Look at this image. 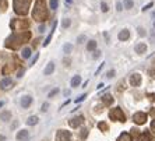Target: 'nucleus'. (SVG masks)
Listing matches in <instances>:
<instances>
[{
  "label": "nucleus",
  "instance_id": "nucleus-1",
  "mask_svg": "<svg viewBox=\"0 0 155 141\" xmlns=\"http://www.w3.org/2000/svg\"><path fill=\"white\" fill-rule=\"evenodd\" d=\"M31 0H14V10L18 14H25L28 11V4Z\"/></svg>",
  "mask_w": 155,
  "mask_h": 141
},
{
  "label": "nucleus",
  "instance_id": "nucleus-2",
  "mask_svg": "<svg viewBox=\"0 0 155 141\" xmlns=\"http://www.w3.org/2000/svg\"><path fill=\"white\" fill-rule=\"evenodd\" d=\"M46 11L42 8V6H41V3H38V6L35 7V10H34V17H35V20H38V21H42V20H45L46 18Z\"/></svg>",
  "mask_w": 155,
  "mask_h": 141
},
{
  "label": "nucleus",
  "instance_id": "nucleus-3",
  "mask_svg": "<svg viewBox=\"0 0 155 141\" xmlns=\"http://www.w3.org/2000/svg\"><path fill=\"white\" fill-rule=\"evenodd\" d=\"M110 119H113V120H120V122H124V113L122 112V109L120 108H115L110 112Z\"/></svg>",
  "mask_w": 155,
  "mask_h": 141
},
{
  "label": "nucleus",
  "instance_id": "nucleus-4",
  "mask_svg": "<svg viewBox=\"0 0 155 141\" xmlns=\"http://www.w3.org/2000/svg\"><path fill=\"white\" fill-rule=\"evenodd\" d=\"M133 120H134V123H137V124H144L147 122V115L143 112H138L133 116Z\"/></svg>",
  "mask_w": 155,
  "mask_h": 141
},
{
  "label": "nucleus",
  "instance_id": "nucleus-5",
  "mask_svg": "<svg viewBox=\"0 0 155 141\" xmlns=\"http://www.w3.org/2000/svg\"><path fill=\"white\" fill-rule=\"evenodd\" d=\"M70 138V133L66 130H59L56 134V141H69Z\"/></svg>",
  "mask_w": 155,
  "mask_h": 141
},
{
  "label": "nucleus",
  "instance_id": "nucleus-6",
  "mask_svg": "<svg viewBox=\"0 0 155 141\" xmlns=\"http://www.w3.org/2000/svg\"><path fill=\"white\" fill-rule=\"evenodd\" d=\"M83 122H84V117H83V116H77V117H73L69 123H70V126H71V127H78L80 124L83 123Z\"/></svg>",
  "mask_w": 155,
  "mask_h": 141
},
{
  "label": "nucleus",
  "instance_id": "nucleus-7",
  "mask_svg": "<svg viewBox=\"0 0 155 141\" xmlns=\"http://www.w3.org/2000/svg\"><path fill=\"white\" fill-rule=\"evenodd\" d=\"M140 83H141V77H140V74H133V76L130 77V84L131 85H140Z\"/></svg>",
  "mask_w": 155,
  "mask_h": 141
},
{
  "label": "nucleus",
  "instance_id": "nucleus-8",
  "mask_svg": "<svg viewBox=\"0 0 155 141\" xmlns=\"http://www.w3.org/2000/svg\"><path fill=\"white\" fill-rule=\"evenodd\" d=\"M11 84H13L11 78H4V80H2V81H0V87L3 88V90H7Z\"/></svg>",
  "mask_w": 155,
  "mask_h": 141
},
{
  "label": "nucleus",
  "instance_id": "nucleus-9",
  "mask_svg": "<svg viewBox=\"0 0 155 141\" xmlns=\"http://www.w3.org/2000/svg\"><path fill=\"white\" fill-rule=\"evenodd\" d=\"M31 102H32V98H31V97H22L21 106H22V108H28V106L31 105Z\"/></svg>",
  "mask_w": 155,
  "mask_h": 141
},
{
  "label": "nucleus",
  "instance_id": "nucleus-10",
  "mask_svg": "<svg viewBox=\"0 0 155 141\" xmlns=\"http://www.w3.org/2000/svg\"><path fill=\"white\" fill-rule=\"evenodd\" d=\"M129 36H130L129 29H123L122 32L119 34V39L120 41H126V39H129Z\"/></svg>",
  "mask_w": 155,
  "mask_h": 141
},
{
  "label": "nucleus",
  "instance_id": "nucleus-11",
  "mask_svg": "<svg viewBox=\"0 0 155 141\" xmlns=\"http://www.w3.org/2000/svg\"><path fill=\"white\" fill-rule=\"evenodd\" d=\"M17 138H18L20 141H21V140L25 141L27 138H28V133H27V130H21V131H20V133L17 134Z\"/></svg>",
  "mask_w": 155,
  "mask_h": 141
},
{
  "label": "nucleus",
  "instance_id": "nucleus-12",
  "mask_svg": "<svg viewBox=\"0 0 155 141\" xmlns=\"http://www.w3.org/2000/svg\"><path fill=\"white\" fill-rule=\"evenodd\" d=\"M53 70H54V64L53 63H49V64L46 66V69H45V76H49V74H52L53 73Z\"/></svg>",
  "mask_w": 155,
  "mask_h": 141
},
{
  "label": "nucleus",
  "instance_id": "nucleus-13",
  "mask_svg": "<svg viewBox=\"0 0 155 141\" xmlns=\"http://www.w3.org/2000/svg\"><path fill=\"white\" fill-rule=\"evenodd\" d=\"M145 51H147V46H145L144 44H138L137 46H136V52H137V53H144Z\"/></svg>",
  "mask_w": 155,
  "mask_h": 141
},
{
  "label": "nucleus",
  "instance_id": "nucleus-14",
  "mask_svg": "<svg viewBox=\"0 0 155 141\" xmlns=\"http://www.w3.org/2000/svg\"><path fill=\"white\" fill-rule=\"evenodd\" d=\"M138 141H151L150 133H144V134H141V136H138Z\"/></svg>",
  "mask_w": 155,
  "mask_h": 141
},
{
  "label": "nucleus",
  "instance_id": "nucleus-15",
  "mask_svg": "<svg viewBox=\"0 0 155 141\" xmlns=\"http://www.w3.org/2000/svg\"><path fill=\"white\" fill-rule=\"evenodd\" d=\"M80 83H81V78H80V76L73 77V80H71V87H78Z\"/></svg>",
  "mask_w": 155,
  "mask_h": 141
},
{
  "label": "nucleus",
  "instance_id": "nucleus-16",
  "mask_svg": "<svg viewBox=\"0 0 155 141\" xmlns=\"http://www.w3.org/2000/svg\"><path fill=\"white\" fill-rule=\"evenodd\" d=\"M117 141H131V136H130L129 133H123Z\"/></svg>",
  "mask_w": 155,
  "mask_h": 141
},
{
  "label": "nucleus",
  "instance_id": "nucleus-17",
  "mask_svg": "<svg viewBox=\"0 0 155 141\" xmlns=\"http://www.w3.org/2000/svg\"><path fill=\"white\" fill-rule=\"evenodd\" d=\"M21 56H22V59H28L29 56H31V49H28V48H25V49H22Z\"/></svg>",
  "mask_w": 155,
  "mask_h": 141
},
{
  "label": "nucleus",
  "instance_id": "nucleus-18",
  "mask_svg": "<svg viewBox=\"0 0 155 141\" xmlns=\"http://www.w3.org/2000/svg\"><path fill=\"white\" fill-rule=\"evenodd\" d=\"M102 99H104L105 105H110V103L113 102V98L110 97V95H104V98H102Z\"/></svg>",
  "mask_w": 155,
  "mask_h": 141
},
{
  "label": "nucleus",
  "instance_id": "nucleus-19",
  "mask_svg": "<svg viewBox=\"0 0 155 141\" xmlns=\"http://www.w3.org/2000/svg\"><path fill=\"white\" fill-rule=\"evenodd\" d=\"M27 123H28L29 126H32V124H36V123H38V117H36V116H31V117L27 120Z\"/></svg>",
  "mask_w": 155,
  "mask_h": 141
},
{
  "label": "nucleus",
  "instance_id": "nucleus-20",
  "mask_svg": "<svg viewBox=\"0 0 155 141\" xmlns=\"http://www.w3.org/2000/svg\"><path fill=\"white\" fill-rule=\"evenodd\" d=\"M63 51H64L66 53H70V52L73 51V45L71 44H64V46H63Z\"/></svg>",
  "mask_w": 155,
  "mask_h": 141
},
{
  "label": "nucleus",
  "instance_id": "nucleus-21",
  "mask_svg": "<svg viewBox=\"0 0 155 141\" xmlns=\"http://www.w3.org/2000/svg\"><path fill=\"white\" fill-rule=\"evenodd\" d=\"M95 46H97V42H95V41H90V44L87 45V49H88V51H94Z\"/></svg>",
  "mask_w": 155,
  "mask_h": 141
},
{
  "label": "nucleus",
  "instance_id": "nucleus-22",
  "mask_svg": "<svg viewBox=\"0 0 155 141\" xmlns=\"http://www.w3.org/2000/svg\"><path fill=\"white\" fill-rule=\"evenodd\" d=\"M124 7H126V8H131V7H133V0H124Z\"/></svg>",
  "mask_w": 155,
  "mask_h": 141
},
{
  "label": "nucleus",
  "instance_id": "nucleus-23",
  "mask_svg": "<svg viewBox=\"0 0 155 141\" xmlns=\"http://www.w3.org/2000/svg\"><path fill=\"white\" fill-rule=\"evenodd\" d=\"M51 8H53V10L58 8V0H51Z\"/></svg>",
  "mask_w": 155,
  "mask_h": 141
},
{
  "label": "nucleus",
  "instance_id": "nucleus-24",
  "mask_svg": "<svg viewBox=\"0 0 155 141\" xmlns=\"http://www.w3.org/2000/svg\"><path fill=\"white\" fill-rule=\"evenodd\" d=\"M58 92H59V88H54V90H52L51 92H49V95H48V97L52 98V97H54V95L58 94Z\"/></svg>",
  "mask_w": 155,
  "mask_h": 141
},
{
  "label": "nucleus",
  "instance_id": "nucleus-25",
  "mask_svg": "<svg viewBox=\"0 0 155 141\" xmlns=\"http://www.w3.org/2000/svg\"><path fill=\"white\" fill-rule=\"evenodd\" d=\"M99 129H102L104 131H105V130H108V124L102 122V123H99Z\"/></svg>",
  "mask_w": 155,
  "mask_h": 141
},
{
  "label": "nucleus",
  "instance_id": "nucleus-26",
  "mask_svg": "<svg viewBox=\"0 0 155 141\" xmlns=\"http://www.w3.org/2000/svg\"><path fill=\"white\" fill-rule=\"evenodd\" d=\"M8 117H10V113L8 112H4L3 115H2V119L3 120H8Z\"/></svg>",
  "mask_w": 155,
  "mask_h": 141
},
{
  "label": "nucleus",
  "instance_id": "nucleus-27",
  "mask_svg": "<svg viewBox=\"0 0 155 141\" xmlns=\"http://www.w3.org/2000/svg\"><path fill=\"white\" fill-rule=\"evenodd\" d=\"M69 25H70V20H64V21H63V27H64V28H67Z\"/></svg>",
  "mask_w": 155,
  "mask_h": 141
},
{
  "label": "nucleus",
  "instance_id": "nucleus-28",
  "mask_svg": "<svg viewBox=\"0 0 155 141\" xmlns=\"http://www.w3.org/2000/svg\"><path fill=\"white\" fill-rule=\"evenodd\" d=\"M101 7H102V11H108V4L102 3V4H101Z\"/></svg>",
  "mask_w": 155,
  "mask_h": 141
},
{
  "label": "nucleus",
  "instance_id": "nucleus-29",
  "mask_svg": "<svg viewBox=\"0 0 155 141\" xmlns=\"http://www.w3.org/2000/svg\"><path fill=\"white\" fill-rule=\"evenodd\" d=\"M85 97H87V95H81L80 98H77V99H76V102H81L83 99H85Z\"/></svg>",
  "mask_w": 155,
  "mask_h": 141
},
{
  "label": "nucleus",
  "instance_id": "nucleus-30",
  "mask_svg": "<svg viewBox=\"0 0 155 141\" xmlns=\"http://www.w3.org/2000/svg\"><path fill=\"white\" fill-rule=\"evenodd\" d=\"M113 76H115V71H113V70H112V71H109V73H108V77H109V78H112Z\"/></svg>",
  "mask_w": 155,
  "mask_h": 141
},
{
  "label": "nucleus",
  "instance_id": "nucleus-31",
  "mask_svg": "<svg viewBox=\"0 0 155 141\" xmlns=\"http://www.w3.org/2000/svg\"><path fill=\"white\" fill-rule=\"evenodd\" d=\"M151 130L155 133V120H152V123H151Z\"/></svg>",
  "mask_w": 155,
  "mask_h": 141
},
{
  "label": "nucleus",
  "instance_id": "nucleus-32",
  "mask_svg": "<svg viewBox=\"0 0 155 141\" xmlns=\"http://www.w3.org/2000/svg\"><path fill=\"white\" fill-rule=\"evenodd\" d=\"M151 7H152V3H150V4H147V6H145V7L143 8V10L145 11V10H148V8H151Z\"/></svg>",
  "mask_w": 155,
  "mask_h": 141
},
{
  "label": "nucleus",
  "instance_id": "nucleus-33",
  "mask_svg": "<svg viewBox=\"0 0 155 141\" xmlns=\"http://www.w3.org/2000/svg\"><path fill=\"white\" fill-rule=\"evenodd\" d=\"M116 8H117V11H120V10H122V4L117 3V4H116Z\"/></svg>",
  "mask_w": 155,
  "mask_h": 141
},
{
  "label": "nucleus",
  "instance_id": "nucleus-34",
  "mask_svg": "<svg viewBox=\"0 0 155 141\" xmlns=\"http://www.w3.org/2000/svg\"><path fill=\"white\" fill-rule=\"evenodd\" d=\"M84 39H85V36H80V38H78V42L81 44V42H84Z\"/></svg>",
  "mask_w": 155,
  "mask_h": 141
},
{
  "label": "nucleus",
  "instance_id": "nucleus-35",
  "mask_svg": "<svg viewBox=\"0 0 155 141\" xmlns=\"http://www.w3.org/2000/svg\"><path fill=\"white\" fill-rule=\"evenodd\" d=\"M46 109H48V103H45V105L42 106V110H46Z\"/></svg>",
  "mask_w": 155,
  "mask_h": 141
},
{
  "label": "nucleus",
  "instance_id": "nucleus-36",
  "mask_svg": "<svg viewBox=\"0 0 155 141\" xmlns=\"http://www.w3.org/2000/svg\"><path fill=\"white\" fill-rule=\"evenodd\" d=\"M4 140V137H3V136H0V141H3Z\"/></svg>",
  "mask_w": 155,
  "mask_h": 141
},
{
  "label": "nucleus",
  "instance_id": "nucleus-37",
  "mask_svg": "<svg viewBox=\"0 0 155 141\" xmlns=\"http://www.w3.org/2000/svg\"><path fill=\"white\" fill-rule=\"evenodd\" d=\"M66 2H67V3H71V2H73V0H66Z\"/></svg>",
  "mask_w": 155,
  "mask_h": 141
},
{
  "label": "nucleus",
  "instance_id": "nucleus-38",
  "mask_svg": "<svg viewBox=\"0 0 155 141\" xmlns=\"http://www.w3.org/2000/svg\"><path fill=\"white\" fill-rule=\"evenodd\" d=\"M0 106H3V102H0Z\"/></svg>",
  "mask_w": 155,
  "mask_h": 141
},
{
  "label": "nucleus",
  "instance_id": "nucleus-39",
  "mask_svg": "<svg viewBox=\"0 0 155 141\" xmlns=\"http://www.w3.org/2000/svg\"><path fill=\"white\" fill-rule=\"evenodd\" d=\"M154 25H155V24H154Z\"/></svg>",
  "mask_w": 155,
  "mask_h": 141
}]
</instances>
